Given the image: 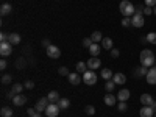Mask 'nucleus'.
Here are the masks:
<instances>
[{
	"instance_id": "f257e3e1",
	"label": "nucleus",
	"mask_w": 156,
	"mask_h": 117,
	"mask_svg": "<svg viewBox=\"0 0 156 117\" xmlns=\"http://www.w3.org/2000/svg\"><path fill=\"white\" fill-rule=\"evenodd\" d=\"M156 64V59H154V55H153V51L145 48V50H142L140 51V66H144L147 69L153 67Z\"/></svg>"
},
{
	"instance_id": "f03ea898",
	"label": "nucleus",
	"mask_w": 156,
	"mask_h": 117,
	"mask_svg": "<svg viewBox=\"0 0 156 117\" xmlns=\"http://www.w3.org/2000/svg\"><path fill=\"white\" fill-rule=\"evenodd\" d=\"M119 9H120V12L123 14V17H133L134 12H136L134 5L131 2H128V0H122L120 5H119Z\"/></svg>"
},
{
	"instance_id": "7ed1b4c3",
	"label": "nucleus",
	"mask_w": 156,
	"mask_h": 117,
	"mask_svg": "<svg viewBox=\"0 0 156 117\" xmlns=\"http://www.w3.org/2000/svg\"><path fill=\"white\" fill-rule=\"evenodd\" d=\"M83 81H84V84H87V86L95 84V83H97V75H95V72L86 70V72L83 73Z\"/></svg>"
},
{
	"instance_id": "20e7f679",
	"label": "nucleus",
	"mask_w": 156,
	"mask_h": 117,
	"mask_svg": "<svg viewBox=\"0 0 156 117\" xmlns=\"http://www.w3.org/2000/svg\"><path fill=\"white\" fill-rule=\"evenodd\" d=\"M144 14L142 12H134V16L131 17V27H136V28H140V27H144Z\"/></svg>"
},
{
	"instance_id": "39448f33",
	"label": "nucleus",
	"mask_w": 156,
	"mask_h": 117,
	"mask_svg": "<svg viewBox=\"0 0 156 117\" xmlns=\"http://www.w3.org/2000/svg\"><path fill=\"white\" fill-rule=\"evenodd\" d=\"M59 111H61V108L58 106V103H48L45 114H47V117H56L59 114Z\"/></svg>"
},
{
	"instance_id": "423d86ee",
	"label": "nucleus",
	"mask_w": 156,
	"mask_h": 117,
	"mask_svg": "<svg viewBox=\"0 0 156 117\" xmlns=\"http://www.w3.org/2000/svg\"><path fill=\"white\" fill-rule=\"evenodd\" d=\"M47 56H50L51 59H58V58L61 56V50H59V47H56V45H50V47H47Z\"/></svg>"
},
{
	"instance_id": "0eeeda50",
	"label": "nucleus",
	"mask_w": 156,
	"mask_h": 117,
	"mask_svg": "<svg viewBox=\"0 0 156 117\" xmlns=\"http://www.w3.org/2000/svg\"><path fill=\"white\" fill-rule=\"evenodd\" d=\"M48 98L47 97H42V98H39L37 100V103H36V106H34V109L37 111V112H42V111H45L47 109V106H48Z\"/></svg>"
},
{
	"instance_id": "6e6552de",
	"label": "nucleus",
	"mask_w": 156,
	"mask_h": 117,
	"mask_svg": "<svg viewBox=\"0 0 156 117\" xmlns=\"http://www.w3.org/2000/svg\"><path fill=\"white\" fill-rule=\"evenodd\" d=\"M11 53H12V45L9 42H0V55L9 56Z\"/></svg>"
},
{
	"instance_id": "1a4fd4ad",
	"label": "nucleus",
	"mask_w": 156,
	"mask_h": 117,
	"mask_svg": "<svg viewBox=\"0 0 156 117\" xmlns=\"http://www.w3.org/2000/svg\"><path fill=\"white\" fill-rule=\"evenodd\" d=\"M100 66H101V61L98 59V56H92V58L87 61V69H90V70L100 69Z\"/></svg>"
},
{
	"instance_id": "9d476101",
	"label": "nucleus",
	"mask_w": 156,
	"mask_h": 117,
	"mask_svg": "<svg viewBox=\"0 0 156 117\" xmlns=\"http://www.w3.org/2000/svg\"><path fill=\"white\" fill-rule=\"evenodd\" d=\"M145 78H147V83H148V84H151V86L156 84V67H154V66L148 69V73H147Z\"/></svg>"
},
{
	"instance_id": "9b49d317",
	"label": "nucleus",
	"mask_w": 156,
	"mask_h": 117,
	"mask_svg": "<svg viewBox=\"0 0 156 117\" xmlns=\"http://www.w3.org/2000/svg\"><path fill=\"white\" fill-rule=\"evenodd\" d=\"M69 81H70V84H73V86H76V84H80V81L83 80V76H80V73L78 72H72V73H69Z\"/></svg>"
},
{
	"instance_id": "f8f14e48",
	"label": "nucleus",
	"mask_w": 156,
	"mask_h": 117,
	"mask_svg": "<svg viewBox=\"0 0 156 117\" xmlns=\"http://www.w3.org/2000/svg\"><path fill=\"white\" fill-rule=\"evenodd\" d=\"M139 114H140V117H153L154 115V109L151 106H142Z\"/></svg>"
},
{
	"instance_id": "ddd939ff",
	"label": "nucleus",
	"mask_w": 156,
	"mask_h": 117,
	"mask_svg": "<svg viewBox=\"0 0 156 117\" xmlns=\"http://www.w3.org/2000/svg\"><path fill=\"white\" fill-rule=\"evenodd\" d=\"M140 101H142V105H144V106H151L153 101H154V98H153L150 94H142V95H140Z\"/></svg>"
},
{
	"instance_id": "4468645a",
	"label": "nucleus",
	"mask_w": 156,
	"mask_h": 117,
	"mask_svg": "<svg viewBox=\"0 0 156 117\" xmlns=\"http://www.w3.org/2000/svg\"><path fill=\"white\" fill-rule=\"evenodd\" d=\"M129 95H131V92H129L128 89H120L119 94H117V100L119 101H126L129 98Z\"/></svg>"
},
{
	"instance_id": "2eb2a0df",
	"label": "nucleus",
	"mask_w": 156,
	"mask_h": 117,
	"mask_svg": "<svg viewBox=\"0 0 156 117\" xmlns=\"http://www.w3.org/2000/svg\"><path fill=\"white\" fill-rule=\"evenodd\" d=\"M147 73H148V69H147V67H144V66L136 67V69L133 70V75H134L136 78H140V76H147Z\"/></svg>"
},
{
	"instance_id": "dca6fc26",
	"label": "nucleus",
	"mask_w": 156,
	"mask_h": 117,
	"mask_svg": "<svg viewBox=\"0 0 156 117\" xmlns=\"http://www.w3.org/2000/svg\"><path fill=\"white\" fill-rule=\"evenodd\" d=\"M103 101H105V105H108V106H114L115 101H117V97H114L111 92H108L105 97H103Z\"/></svg>"
},
{
	"instance_id": "f3484780",
	"label": "nucleus",
	"mask_w": 156,
	"mask_h": 117,
	"mask_svg": "<svg viewBox=\"0 0 156 117\" xmlns=\"http://www.w3.org/2000/svg\"><path fill=\"white\" fill-rule=\"evenodd\" d=\"M100 51H101V44H92L89 47V53H90V56H98L100 55Z\"/></svg>"
},
{
	"instance_id": "a211bd4d",
	"label": "nucleus",
	"mask_w": 156,
	"mask_h": 117,
	"mask_svg": "<svg viewBox=\"0 0 156 117\" xmlns=\"http://www.w3.org/2000/svg\"><path fill=\"white\" fill-rule=\"evenodd\" d=\"M12 103H14L16 106H22V105H25V103H27V97L22 95V94H17L14 98H12Z\"/></svg>"
},
{
	"instance_id": "6ab92c4d",
	"label": "nucleus",
	"mask_w": 156,
	"mask_h": 117,
	"mask_svg": "<svg viewBox=\"0 0 156 117\" xmlns=\"http://www.w3.org/2000/svg\"><path fill=\"white\" fill-rule=\"evenodd\" d=\"M8 42H9L11 45H17V44H20V34H19V33H9Z\"/></svg>"
},
{
	"instance_id": "aec40b11",
	"label": "nucleus",
	"mask_w": 156,
	"mask_h": 117,
	"mask_svg": "<svg viewBox=\"0 0 156 117\" xmlns=\"http://www.w3.org/2000/svg\"><path fill=\"white\" fill-rule=\"evenodd\" d=\"M112 81L115 83V84H125V81H126V76L123 75V73H114V76H112Z\"/></svg>"
},
{
	"instance_id": "412c9836",
	"label": "nucleus",
	"mask_w": 156,
	"mask_h": 117,
	"mask_svg": "<svg viewBox=\"0 0 156 117\" xmlns=\"http://www.w3.org/2000/svg\"><path fill=\"white\" fill-rule=\"evenodd\" d=\"M47 98H48L50 103H58L59 101V94L56 92V90H51V92L47 94Z\"/></svg>"
},
{
	"instance_id": "4be33fe9",
	"label": "nucleus",
	"mask_w": 156,
	"mask_h": 117,
	"mask_svg": "<svg viewBox=\"0 0 156 117\" xmlns=\"http://www.w3.org/2000/svg\"><path fill=\"white\" fill-rule=\"evenodd\" d=\"M101 48H105V50H112V39H111V37H103V41H101Z\"/></svg>"
},
{
	"instance_id": "5701e85b",
	"label": "nucleus",
	"mask_w": 156,
	"mask_h": 117,
	"mask_svg": "<svg viewBox=\"0 0 156 117\" xmlns=\"http://www.w3.org/2000/svg\"><path fill=\"white\" fill-rule=\"evenodd\" d=\"M75 69H76V72H78V73H84V72L87 70V62H84V61H80V62H76Z\"/></svg>"
},
{
	"instance_id": "b1692460",
	"label": "nucleus",
	"mask_w": 156,
	"mask_h": 117,
	"mask_svg": "<svg viewBox=\"0 0 156 117\" xmlns=\"http://www.w3.org/2000/svg\"><path fill=\"white\" fill-rule=\"evenodd\" d=\"M11 5L9 3H3L2 6H0V14H2V16H8L9 14V12H11Z\"/></svg>"
},
{
	"instance_id": "393cba45",
	"label": "nucleus",
	"mask_w": 156,
	"mask_h": 117,
	"mask_svg": "<svg viewBox=\"0 0 156 117\" xmlns=\"http://www.w3.org/2000/svg\"><path fill=\"white\" fill-rule=\"evenodd\" d=\"M25 86L22 84V83H17V84H12V87H11V92L14 94V95H17V94H22V89H23Z\"/></svg>"
},
{
	"instance_id": "a878e982",
	"label": "nucleus",
	"mask_w": 156,
	"mask_h": 117,
	"mask_svg": "<svg viewBox=\"0 0 156 117\" xmlns=\"http://www.w3.org/2000/svg\"><path fill=\"white\" fill-rule=\"evenodd\" d=\"M58 106H59L61 109H69V106H70V101H69V98H59V101H58Z\"/></svg>"
},
{
	"instance_id": "bb28decb",
	"label": "nucleus",
	"mask_w": 156,
	"mask_h": 117,
	"mask_svg": "<svg viewBox=\"0 0 156 117\" xmlns=\"http://www.w3.org/2000/svg\"><path fill=\"white\" fill-rule=\"evenodd\" d=\"M90 39L95 42V44H98V42H101L103 41V34L100 33V31H94L92 34H90Z\"/></svg>"
},
{
	"instance_id": "cd10ccee",
	"label": "nucleus",
	"mask_w": 156,
	"mask_h": 117,
	"mask_svg": "<svg viewBox=\"0 0 156 117\" xmlns=\"http://www.w3.org/2000/svg\"><path fill=\"white\" fill-rule=\"evenodd\" d=\"M112 76H114L112 70H109V69H103V70H101V78H105L106 81H108V80H111Z\"/></svg>"
},
{
	"instance_id": "c85d7f7f",
	"label": "nucleus",
	"mask_w": 156,
	"mask_h": 117,
	"mask_svg": "<svg viewBox=\"0 0 156 117\" xmlns=\"http://www.w3.org/2000/svg\"><path fill=\"white\" fill-rule=\"evenodd\" d=\"M0 115L2 117H11L12 115V109L8 108V106H3L2 109H0Z\"/></svg>"
},
{
	"instance_id": "c756f323",
	"label": "nucleus",
	"mask_w": 156,
	"mask_h": 117,
	"mask_svg": "<svg viewBox=\"0 0 156 117\" xmlns=\"http://www.w3.org/2000/svg\"><path fill=\"white\" fill-rule=\"evenodd\" d=\"M114 87H115V83H114L112 80H108V81H106V84H105L106 92H112V90H114Z\"/></svg>"
},
{
	"instance_id": "7c9ffc66",
	"label": "nucleus",
	"mask_w": 156,
	"mask_h": 117,
	"mask_svg": "<svg viewBox=\"0 0 156 117\" xmlns=\"http://www.w3.org/2000/svg\"><path fill=\"white\" fill-rule=\"evenodd\" d=\"M147 42H150V44H154V45H156V33H154V31H151V33H148V34H147Z\"/></svg>"
},
{
	"instance_id": "2f4dec72",
	"label": "nucleus",
	"mask_w": 156,
	"mask_h": 117,
	"mask_svg": "<svg viewBox=\"0 0 156 117\" xmlns=\"http://www.w3.org/2000/svg\"><path fill=\"white\" fill-rule=\"evenodd\" d=\"M11 81H12V76H11V75L5 73V75L2 76V84H9Z\"/></svg>"
},
{
	"instance_id": "473e14b6",
	"label": "nucleus",
	"mask_w": 156,
	"mask_h": 117,
	"mask_svg": "<svg viewBox=\"0 0 156 117\" xmlns=\"http://www.w3.org/2000/svg\"><path fill=\"white\" fill-rule=\"evenodd\" d=\"M84 112H86L87 115H94V114H95V108H94L92 105H87V106L84 108Z\"/></svg>"
},
{
	"instance_id": "72a5a7b5",
	"label": "nucleus",
	"mask_w": 156,
	"mask_h": 117,
	"mask_svg": "<svg viewBox=\"0 0 156 117\" xmlns=\"http://www.w3.org/2000/svg\"><path fill=\"white\" fill-rule=\"evenodd\" d=\"M92 44H94V41H92L90 37H84V39H83V47H86L87 50H89V47L92 45Z\"/></svg>"
},
{
	"instance_id": "f704fd0d",
	"label": "nucleus",
	"mask_w": 156,
	"mask_h": 117,
	"mask_svg": "<svg viewBox=\"0 0 156 117\" xmlns=\"http://www.w3.org/2000/svg\"><path fill=\"white\" fill-rule=\"evenodd\" d=\"M117 109H119L120 112H125L128 109V105H126V101H120L119 105H117Z\"/></svg>"
},
{
	"instance_id": "c9c22d12",
	"label": "nucleus",
	"mask_w": 156,
	"mask_h": 117,
	"mask_svg": "<svg viewBox=\"0 0 156 117\" xmlns=\"http://www.w3.org/2000/svg\"><path fill=\"white\" fill-rule=\"evenodd\" d=\"M58 72H59V75H62V76H69V69H67V67H64V66L59 67Z\"/></svg>"
},
{
	"instance_id": "e433bc0d",
	"label": "nucleus",
	"mask_w": 156,
	"mask_h": 117,
	"mask_svg": "<svg viewBox=\"0 0 156 117\" xmlns=\"http://www.w3.org/2000/svg\"><path fill=\"white\" fill-rule=\"evenodd\" d=\"M9 34L8 33H0V42H8Z\"/></svg>"
},
{
	"instance_id": "4c0bfd02",
	"label": "nucleus",
	"mask_w": 156,
	"mask_h": 117,
	"mask_svg": "<svg viewBox=\"0 0 156 117\" xmlns=\"http://www.w3.org/2000/svg\"><path fill=\"white\" fill-rule=\"evenodd\" d=\"M122 25H123V27H131V19H129V17H123L122 19Z\"/></svg>"
},
{
	"instance_id": "58836bf2",
	"label": "nucleus",
	"mask_w": 156,
	"mask_h": 117,
	"mask_svg": "<svg viewBox=\"0 0 156 117\" xmlns=\"http://www.w3.org/2000/svg\"><path fill=\"white\" fill-rule=\"evenodd\" d=\"M142 14H144V16H150V14H153V8L145 6V8H144V11H142Z\"/></svg>"
},
{
	"instance_id": "ea45409f",
	"label": "nucleus",
	"mask_w": 156,
	"mask_h": 117,
	"mask_svg": "<svg viewBox=\"0 0 156 117\" xmlns=\"http://www.w3.org/2000/svg\"><path fill=\"white\" fill-rule=\"evenodd\" d=\"M23 86L27 87V89H33V87H34V83H33L31 80H27V81L23 83Z\"/></svg>"
},
{
	"instance_id": "a19ab883",
	"label": "nucleus",
	"mask_w": 156,
	"mask_h": 117,
	"mask_svg": "<svg viewBox=\"0 0 156 117\" xmlns=\"http://www.w3.org/2000/svg\"><path fill=\"white\" fill-rule=\"evenodd\" d=\"M145 6L154 8V6H156V0H145Z\"/></svg>"
},
{
	"instance_id": "79ce46f5",
	"label": "nucleus",
	"mask_w": 156,
	"mask_h": 117,
	"mask_svg": "<svg viewBox=\"0 0 156 117\" xmlns=\"http://www.w3.org/2000/svg\"><path fill=\"white\" fill-rule=\"evenodd\" d=\"M119 55H120V51L117 50V48H112V50H111V56H112V58H119Z\"/></svg>"
},
{
	"instance_id": "37998d69",
	"label": "nucleus",
	"mask_w": 156,
	"mask_h": 117,
	"mask_svg": "<svg viewBox=\"0 0 156 117\" xmlns=\"http://www.w3.org/2000/svg\"><path fill=\"white\" fill-rule=\"evenodd\" d=\"M6 66H8L6 59H2V61H0V69H2V70H5V69H6Z\"/></svg>"
},
{
	"instance_id": "c03bdc74",
	"label": "nucleus",
	"mask_w": 156,
	"mask_h": 117,
	"mask_svg": "<svg viewBox=\"0 0 156 117\" xmlns=\"http://www.w3.org/2000/svg\"><path fill=\"white\" fill-rule=\"evenodd\" d=\"M144 8H145V5H137V6H134L136 12H142V11H144Z\"/></svg>"
},
{
	"instance_id": "a18cd8bd",
	"label": "nucleus",
	"mask_w": 156,
	"mask_h": 117,
	"mask_svg": "<svg viewBox=\"0 0 156 117\" xmlns=\"http://www.w3.org/2000/svg\"><path fill=\"white\" fill-rule=\"evenodd\" d=\"M42 45H44V47L47 48V47H50L51 44H50V41H48V39H44V41H42Z\"/></svg>"
},
{
	"instance_id": "49530a36",
	"label": "nucleus",
	"mask_w": 156,
	"mask_h": 117,
	"mask_svg": "<svg viewBox=\"0 0 156 117\" xmlns=\"http://www.w3.org/2000/svg\"><path fill=\"white\" fill-rule=\"evenodd\" d=\"M34 112H36V109H34V108H30V109H27V114H28L30 117H31V115H33Z\"/></svg>"
},
{
	"instance_id": "de8ad7c7",
	"label": "nucleus",
	"mask_w": 156,
	"mask_h": 117,
	"mask_svg": "<svg viewBox=\"0 0 156 117\" xmlns=\"http://www.w3.org/2000/svg\"><path fill=\"white\" fill-rule=\"evenodd\" d=\"M31 117H42V115H41V112H37V111H36V112H34Z\"/></svg>"
},
{
	"instance_id": "09e8293b",
	"label": "nucleus",
	"mask_w": 156,
	"mask_h": 117,
	"mask_svg": "<svg viewBox=\"0 0 156 117\" xmlns=\"http://www.w3.org/2000/svg\"><path fill=\"white\" fill-rule=\"evenodd\" d=\"M151 108H153V109H154V112H156V100L153 101V105H151Z\"/></svg>"
},
{
	"instance_id": "8fccbe9b",
	"label": "nucleus",
	"mask_w": 156,
	"mask_h": 117,
	"mask_svg": "<svg viewBox=\"0 0 156 117\" xmlns=\"http://www.w3.org/2000/svg\"><path fill=\"white\" fill-rule=\"evenodd\" d=\"M153 14H154V16H156V6H154V8H153Z\"/></svg>"
},
{
	"instance_id": "3c124183",
	"label": "nucleus",
	"mask_w": 156,
	"mask_h": 117,
	"mask_svg": "<svg viewBox=\"0 0 156 117\" xmlns=\"http://www.w3.org/2000/svg\"><path fill=\"white\" fill-rule=\"evenodd\" d=\"M154 117H156V112H154Z\"/></svg>"
}]
</instances>
